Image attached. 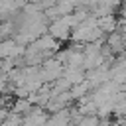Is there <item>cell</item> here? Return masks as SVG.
<instances>
[{
	"label": "cell",
	"mask_w": 126,
	"mask_h": 126,
	"mask_svg": "<svg viewBox=\"0 0 126 126\" xmlns=\"http://www.w3.org/2000/svg\"><path fill=\"white\" fill-rule=\"evenodd\" d=\"M47 120V114L39 108H33L32 112H28V116L24 118V126H43Z\"/></svg>",
	"instance_id": "obj_1"
}]
</instances>
